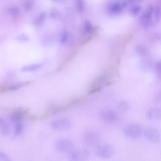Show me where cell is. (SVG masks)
I'll return each mask as SVG.
<instances>
[{"mask_svg": "<svg viewBox=\"0 0 161 161\" xmlns=\"http://www.w3.org/2000/svg\"><path fill=\"white\" fill-rule=\"evenodd\" d=\"M53 2L56 3H59L63 2L65 0H51Z\"/></svg>", "mask_w": 161, "mask_h": 161, "instance_id": "cell-31", "label": "cell"}, {"mask_svg": "<svg viewBox=\"0 0 161 161\" xmlns=\"http://www.w3.org/2000/svg\"><path fill=\"white\" fill-rule=\"evenodd\" d=\"M160 15V10L158 8H156L154 11V17L156 21L158 20Z\"/></svg>", "mask_w": 161, "mask_h": 161, "instance_id": "cell-27", "label": "cell"}, {"mask_svg": "<svg viewBox=\"0 0 161 161\" xmlns=\"http://www.w3.org/2000/svg\"><path fill=\"white\" fill-rule=\"evenodd\" d=\"M58 11L55 10H53L52 11L50 14V16L52 18L57 17L58 15Z\"/></svg>", "mask_w": 161, "mask_h": 161, "instance_id": "cell-29", "label": "cell"}, {"mask_svg": "<svg viewBox=\"0 0 161 161\" xmlns=\"http://www.w3.org/2000/svg\"><path fill=\"white\" fill-rule=\"evenodd\" d=\"M46 17L47 15L46 13H43L40 14L34 20V24L37 26L42 25L45 22Z\"/></svg>", "mask_w": 161, "mask_h": 161, "instance_id": "cell-14", "label": "cell"}, {"mask_svg": "<svg viewBox=\"0 0 161 161\" xmlns=\"http://www.w3.org/2000/svg\"><path fill=\"white\" fill-rule=\"evenodd\" d=\"M136 50L137 53L142 56H145L147 54L146 50L141 46H138L136 47Z\"/></svg>", "mask_w": 161, "mask_h": 161, "instance_id": "cell-23", "label": "cell"}, {"mask_svg": "<svg viewBox=\"0 0 161 161\" xmlns=\"http://www.w3.org/2000/svg\"><path fill=\"white\" fill-rule=\"evenodd\" d=\"M85 30L87 32L89 33L91 32L92 30V25L89 21H86L85 24Z\"/></svg>", "mask_w": 161, "mask_h": 161, "instance_id": "cell-24", "label": "cell"}, {"mask_svg": "<svg viewBox=\"0 0 161 161\" xmlns=\"http://www.w3.org/2000/svg\"><path fill=\"white\" fill-rule=\"evenodd\" d=\"M34 4L33 0H28L24 4V9L26 11H30L32 9Z\"/></svg>", "mask_w": 161, "mask_h": 161, "instance_id": "cell-20", "label": "cell"}, {"mask_svg": "<svg viewBox=\"0 0 161 161\" xmlns=\"http://www.w3.org/2000/svg\"><path fill=\"white\" fill-rule=\"evenodd\" d=\"M157 68L160 71H161V62L159 63L157 65Z\"/></svg>", "mask_w": 161, "mask_h": 161, "instance_id": "cell-32", "label": "cell"}, {"mask_svg": "<svg viewBox=\"0 0 161 161\" xmlns=\"http://www.w3.org/2000/svg\"><path fill=\"white\" fill-rule=\"evenodd\" d=\"M127 4L124 0H112L107 8L108 11L111 14H117L121 12Z\"/></svg>", "mask_w": 161, "mask_h": 161, "instance_id": "cell-5", "label": "cell"}, {"mask_svg": "<svg viewBox=\"0 0 161 161\" xmlns=\"http://www.w3.org/2000/svg\"><path fill=\"white\" fill-rule=\"evenodd\" d=\"M8 11L10 14L13 15V18L16 17L19 12V10L18 8L15 7H10L8 9Z\"/></svg>", "mask_w": 161, "mask_h": 161, "instance_id": "cell-21", "label": "cell"}, {"mask_svg": "<svg viewBox=\"0 0 161 161\" xmlns=\"http://www.w3.org/2000/svg\"><path fill=\"white\" fill-rule=\"evenodd\" d=\"M143 129L139 124H134L126 127L124 129V133L128 137L133 139H137L141 136L143 133Z\"/></svg>", "mask_w": 161, "mask_h": 161, "instance_id": "cell-3", "label": "cell"}, {"mask_svg": "<svg viewBox=\"0 0 161 161\" xmlns=\"http://www.w3.org/2000/svg\"><path fill=\"white\" fill-rule=\"evenodd\" d=\"M10 160L8 157L4 153L1 152L0 153V161H7Z\"/></svg>", "mask_w": 161, "mask_h": 161, "instance_id": "cell-26", "label": "cell"}, {"mask_svg": "<svg viewBox=\"0 0 161 161\" xmlns=\"http://www.w3.org/2000/svg\"><path fill=\"white\" fill-rule=\"evenodd\" d=\"M42 66L43 65L42 64H36L24 67L22 68L21 70L22 71L24 72L32 71L41 68L42 67Z\"/></svg>", "mask_w": 161, "mask_h": 161, "instance_id": "cell-16", "label": "cell"}, {"mask_svg": "<svg viewBox=\"0 0 161 161\" xmlns=\"http://www.w3.org/2000/svg\"><path fill=\"white\" fill-rule=\"evenodd\" d=\"M72 142L67 139H62L57 141L55 144L56 149L60 152H65L70 150L72 147Z\"/></svg>", "mask_w": 161, "mask_h": 161, "instance_id": "cell-9", "label": "cell"}, {"mask_svg": "<svg viewBox=\"0 0 161 161\" xmlns=\"http://www.w3.org/2000/svg\"><path fill=\"white\" fill-rule=\"evenodd\" d=\"M101 119L106 122L113 123L117 121L119 119L118 114L115 111L109 110H106L101 111L99 113Z\"/></svg>", "mask_w": 161, "mask_h": 161, "instance_id": "cell-7", "label": "cell"}, {"mask_svg": "<svg viewBox=\"0 0 161 161\" xmlns=\"http://www.w3.org/2000/svg\"><path fill=\"white\" fill-rule=\"evenodd\" d=\"M90 156L89 151L86 149L75 150L71 151L68 154V159L71 161H84L88 159Z\"/></svg>", "mask_w": 161, "mask_h": 161, "instance_id": "cell-2", "label": "cell"}, {"mask_svg": "<svg viewBox=\"0 0 161 161\" xmlns=\"http://www.w3.org/2000/svg\"><path fill=\"white\" fill-rule=\"evenodd\" d=\"M141 8L139 6H134L132 7L130 10V15L133 16L137 15L140 11Z\"/></svg>", "mask_w": 161, "mask_h": 161, "instance_id": "cell-19", "label": "cell"}, {"mask_svg": "<svg viewBox=\"0 0 161 161\" xmlns=\"http://www.w3.org/2000/svg\"><path fill=\"white\" fill-rule=\"evenodd\" d=\"M31 83L32 82L31 81H28L22 84L11 86L8 89L11 91H15L23 87L29 85L31 84Z\"/></svg>", "mask_w": 161, "mask_h": 161, "instance_id": "cell-17", "label": "cell"}, {"mask_svg": "<svg viewBox=\"0 0 161 161\" xmlns=\"http://www.w3.org/2000/svg\"><path fill=\"white\" fill-rule=\"evenodd\" d=\"M8 89L4 86H1L0 87V93L4 94L8 91Z\"/></svg>", "mask_w": 161, "mask_h": 161, "instance_id": "cell-28", "label": "cell"}, {"mask_svg": "<svg viewBox=\"0 0 161 161\" xmlns=\"http://www.w3.org/2000/svg\"><path fill=\"white\" fill-rule=\"evenodd\" d=\"M146 116L150 120H158L161 119V109L153 108L149 110L146 113Z\"/></svg>", "mask_w": 161, "mask_h": 161, "instance_id": "cell-12", "label": "cell"}, {"mask_svg": "<svg viewBox=\"0 0 161 161\" xmlns=\"http://www.w3.org/2000/svg\"><path fill=\"white\" fill-rule=\"evenodd\" d=\"M153 12V7L152 6H149L141 16L140 20L144 27L148 28L154 24L152 17Z\"/></svg>", "mask_w": 161, "mask_h": 161, "instance_id": "cell-8", "label": "cell"}, {"mask_svg": "<svg viewBox=\"0 0 161 161\" xmlns=\"http://www.w3.org/2000/svg\"><path fill=\"white\" fill-rule=\"evenodd\" d=\"M0 128L2 133L4 136H7L10 133V128L8 123L3 118L0 119Z\"/></svg>", "mask_w": 161, "mask_h": 161, "instance_id": "cell-13", "label": "cell"}, {"mask_svg": "<svg viewBox=\"0 0 161 161\" xmlns=\"http://www.w3.org/2000/svg\"><path fill=\"white\" fill-rule=\"evenodd\" d=\"M118 109L121 112H125L129 108V105L128 102L125 101H122L119 103L117 106Z\"/></svg>", "mask_w": 161, "mask_h": 161, "instance_id": "cell-15", "label": "cell"}, {"mask_svg": "<svg viewBox=\"0 0 161 161\" xmlns=\"http://www.w3.org/2000/svg\"><path fill=\"white\" fill-rule=\"evenodd\" d=\"M76 8L78 11L80 13L82 12L84 9L83 0H77Z\"/></svg>", "mask_w": 161, "mask_h": 161, "instance_id": "cell-22", "label": "cell"}, {"mask_svg": "<svg viewBox=\"0 0 161 161\" xmlns=\"http://www.w3.org/2000/svg\"><path fill=\"white\" fill-rule=\"evenodd\" d=\"M63 67V65H60L56 68V69L55 70V72H59L60 71H61L62 70Z\"/></svg>", "mask_w": 161, "mask_h": 161, "instance_id": "cell-30", "label": "cell"}, {"mask_svg": "<svg viewBox=\"0 0 161 161\" xmlns=\"http://www.w3.org/2000/svg\"><path fill=\"white\" fill-rule=\"evenodd\" d=\"M145 135L148 140L153 142L157 143L160 140V133L155 128H147L145 132Z\"/></svg>", "mask_w": 161, "mask_h": 161, "instance_id": "cell-10", "label": "cell"}, {"mask_svg": "<svg viewBox=\"0 0 161 161\" xmlns=\"http://www.w3.org/2000/svg\"><path fill=\"white\" fill-rule=\"evenodd\" d=\"M29 110L28 108L25 110H23L21 108H18L11 115V120L13 122H19L27 115Z\"/></svg>", "mask_w": 161, "mask_h": 161, "instance_id": "cell-11", "label": "cell"}, {"mask_svg": "<svg viewBox=\"0 0 161 161\" xmlns=\"http://www.w3.org/2000/svg\"><path fill=\"white\" fill-rule=\"evenodd\" d=\"M83 140L85 143L88 146L96 147L99 145L100 137L97 133L89 132L85 134Z\"/></svg>", "mask_w": 161, "mask_h": 161, "instance_id": "cell-4", "label": "cell"}, {"mask_svg": "<svg viewBox=\"0 0 161 161\" xmlns=\"http://www.w3.org/2000/svg\"><path fill=\"white\" fill-rule=\"evenodd\" d=\"M68 38V34L66 32L64 33L62 36L61 40V43L63 44L65 43L67 41Z\"/></svg>", "mask_w": 161, "mask_h": 161, "instance_id": "cell-25", "label": "cell"}, {"mask_svg": "<svg viewBox=\"0 0 161 161\" xmlns=\"http://www.w3.org/2000/svg\"><path fill=\"white\" fill-rule=\"evenodd\" d=\"M24 128V126L21 123H17L15 126L14 135L17 136L21 134Z\"/></svg>", "mask_w": 161, "mask_h": 161, "instance_id": "cell-18", "label": "cell"}, {"mask_svg": "<svg viewBox=\"0 0 161 161\" xmlns=\"http://www.w3.org/2000/svg\"><path fill=\"white\" fill-rule=\"evenodd\" d=\"M50 126L55 130L64 131L70 128L71 123L70 120L68 119H59L53 120L50 123Z\"/></svg>", "mask_w": 161, "mask_h": 161, "instance_id": "cell-6", "label": "cell"}, {"mask_svg": "<svg viewBox=\"0 0 161 161\" xmlns=\"http://www.w3.org/2000/svg\"><path fill=\"white\" fill-rule=\"evenodd\" d=\"M115 152L114 147L109 144L99 145L96 147L95 150V153L96 155L104 159L111 158L114 154Z\"/></svg>", "mask_w": 161, "mask_h": 161, "instance_id": "cell-1", "label": "cell"}, {"mask_svg": "<svg viewBox=\"0 0 161 161\" xmlns=\"http://www.w3.org/2000/svg\"><path fill=\"white\" fill-rule=\"evenodd\" d=\"M128 1L129 2H131L132 1H133V0H128Z\"/></svg>", "mask_w": 161, "mask_h": 161, "instance_id": "cell-33", "label": "cell"}]
</instances>
